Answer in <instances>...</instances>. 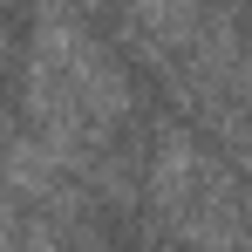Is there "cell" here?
I'll use <instances>...</instances> for the list:
<instances>
[{
  "label": "cell",
  "instance_id": "1",
  "mask_svg": "<svg viewBox=\"0 0 252 252\" xmlns=\"http://www.w3.org/2000/svg\"><path fill=\"white\" fill-rule=\"evenodd\" d=\"M205 21H211L205 0H129V28L143 34L150 55H191Z\"/></svg>",
  "mask_w": 252,
  "mask_h": 252
}]
</instances>
